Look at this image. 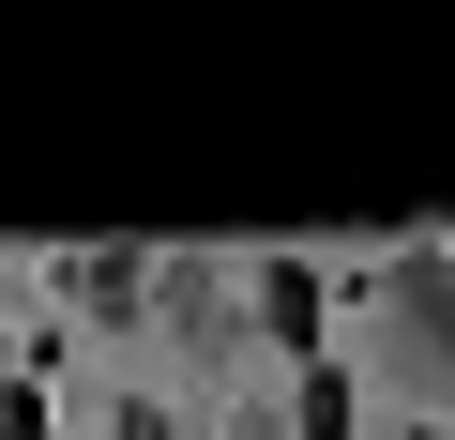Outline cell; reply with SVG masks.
<instances>
[{
  "label": "cell",
  "instance_id": "obj_5",
  "mask_svg": "<svg viewBox=\"0 0 455 440\" xmlns=\"http://www.w3.org/2000/svg\"><path fill=\"white\" fill-rule=\"evenodd\" d=\"M349 410H364V395H349V380L319 364V380H304V410H289V440H349Z\"/></svg>",
  "mask_w": 455,
  "mask_h": 440
},
{
  "label": "cell",
  "instance_id": "obj_6",
  "mask_svg": "<svg viewBox=\"0 0 455 440\" xmlns=\"http://www.w3.org/2000/svg\"><path fill=\"white\" fill-rule=\"evenodd\" d=\"M0 440H46V425H31V410H16V425H0Z\"/></svg>",
  "mask_w": 455,
  "mask_h": 440
},
{
  "label": "cell",
  "instance_id": "obj_1",
  "mask_svg": "<svg viewBox=\"0 0 455 440\" xmlns=\"http://www.w3.org/2000/svg\"><path fill=\"white\" fill-rule=\"evenodd\" d=\"M379 395H455V259H425V244H395L379 259Z\"/></svg>",
  "mask_w": 455,
  "mask_h": 440
},
{
  "label": "cell",
  "instance_id": "obj_2",
  "mask_svg": "<svg viewBox=\"0 0 455 440\" xmlns=\"http://www.w3.org/2000/svg\"><path fill=\"white\" fill-rule=\"evenodd\" d=\"M152 319H167V349H228V259H152Z\"/></svg>",
  "mask_w": 455,
  "mask_h": 440
},
{
  "label": "cell",
  "instance_id": "obj_4",
  "mask_svg": "<svg viewBox=\"0 0 455 440\" xmlns=\"http://www.w3.org/2000/svg\"><path fill=\"white\" fill-rule=\"evenodd\" d=\"M259 334H274V349L319 334V274H304V259H259Z\"/></svg>",
  "mask_w": 455,
  "mask_h": 440
},
{
  "label": "cell",
  "instance_id": "obj_3",
  "mask_svg": "<svg viewBox=\"0 0 455 440\" xmlns=\"http://www.w3.org/2000/svg\"><path fill=\"white\" fill-rule=\"evenodd\" d=\"M76 304L92 319H152V244H92L76 259Z\"/></svg>",
  "mask_w": 455,
  "mask_h": 440
}]
</instances>
